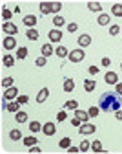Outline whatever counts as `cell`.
Segmentation results:
<instances>
[{"label": "cell", "instance_id": "cell-1", "mask_svg": "<svg viewBox=\"0 0 122 154\" xmlns=\"http://www.w3.org/2000/svg\"><path fill=\"white\" fill-rule=\"evenodd\" d=\"M98 106H100V110H104V112H109V110L117 112V110H120V106H122L120 95L117 92H106V94H102V95H100V99H98Z\"/></svg>", "mask_w": 122, "mask_h": 154}, {"label": "cell", "instance_id": "cell-39", "mask_svg": "<svg viewBox=\"0 0 122 154\" xmlns=\"http://www.w3.org/2000/svg\"><path fill=\"white\" fill-rule=\"evenodd\" d=\"M35 64H36V66H40V68L46 66V57H38V59L35 61Z\"/></svg>", "mask_w": 122, "mask_h": 154}, {"label": "cell", "instance_id": "cell-36", "mask_svg": "<svg viewBox=\"0 0 122 154\" xmlns=\"http://www.w3.org/2000/svg\"><path fill=\"white\" fill-rule=\"evenodd\" d=\"M64 106H66V108H69V110H77V108H78V103H77V101H68Z\"/></svg>", "mask_w": 122, "mask_h": 154}, {"label": "cell", "instance_id": "cell-47", "mask_svg": "<svg viewBox=\"0 0 122 154\" xmlns=\"http://www.w3.org/2000/svg\"><path fill=\"white\" fill-rule=\"evenodd\" d=\"M71 123H73V127H80V125H82V123H84V121H80V119H78V118H75V119H73V121H71Z\"/></svg>", "mask_w": 122, "mask_h": 154}, {"label": "cell", "instance_id": "cell-23", "mask_svg": "<svg viewBox=\"0 0 122 154\" xmlns=\"http://www.w3.org/2000/svg\"><path fill=\"white\" fill-rule=\"evenodd\" d=\"M111 13H113L115 17H122V4H113Z\"/></svg>", "mask_w": 122, "mask_h": 154}, {"label": "cell", "instance_id": "cell-2", "mask_svg": "<svg viewBox=\"0 0 122 154\" xmlns=\"http://www.w3.org/2000/svg\"><path fill=\"white\" fill-rule=\"evenodd\" d=\"M84 50L82 48H77V50H73V51H69V61L71 63H80V61H82L84 59Z\"/></svg>", "mask_w": 122, "mask_h": 154}, {"label": "cell", "instance_id": "cell-49", "mask_svg": "<svg viewBox=\"0 0 122 154\" xmlns=\"http://www.w3.org/2000/svg\"><path fill=\"white\" fill-rule=\"evenodd\" d=\"M117 94L122 95V83H117Z\"/></svg>", "mask_w": 122, "mask_h": 154}, {"label": "cell", "instance_id": "cell-25", "mask_svg": "<svg viewBox=\"0 0 122 154\" xmlns=\"http://www.w3.org/2000/svg\"><path fill=\"white\" fill-rule=\"evenodd\" d=\"M15 119H16L18 123H24V121H28V114H26V112H16Z\"/></svg>", "mask_w": 122, "mask_h": 154}, {"label": "cell", "instance_id": "cell-28", "mask_svg": "<svg viewBox=\"0 0 122 154\" xmlns=\"http://www.w3.org/2000/svg\"><path fill=\"white\" fill-rule=\"evenodd\" d=\"M88 8L91 11H100V9H102V4H100V2H88Z\"/></svg>", "mask_w": 122, "mask_h": 154}, {"label": "cell", "instance_id": "cell-17", "mask_svg": "<svg viewBox=\"0 0 122 154\" xmlns=\"http://www.w3.org/2000/svg\"><path fill=\"white\" fill-rule=\"evenodd\" d=\"M64 90H66V92H73V90H75V81L68 77V79L64 81Z\"/></svg>", "mask_w": 122, "mask_h": 154}, {"label": "cell", "instance_id": "cell-33", "mask_svg": "<svg viewBox=\"0 0 122 154\" xmlns=\"http://www.w3.org/2000/svg\"><path fill=\"white\" fill-rule=\"evenodd\" d=\"M91 149H93L95 152H102V143H100V141H93V143H91Z\"/></svg>", "mask_w": 122, "mask_h": 154}, {"label": "cell", "instance_id": "cell-40", "mask_svg": "<svg viewBox=\"0 0 122 154\" xmlns=\"http://www.w3.org/2000/svg\"><path fill=\"white\" fill-rule=\"evenodd\" d=\"M2 17L6 18V20H7V18H11V11H9L7 8H4V9H2ZM7 22H9V20H7Z\"/></svg>", "mask_w": 122, "mask_h": 154}, {"label": "cell", "instance_id": "cell-35", "mask_svg": "<svg viewBox=\"0 0 122 154\" xmlns=\"http://www.w3.org/2000/svg\"><path fill=\"white\" fill-rule=\"evenodd\" d=\"M98 112H100V108H97V106H91V108L88 110L89 118H97V116H98Z\"/></svg>", "mask_w": 122, "mask_h": 154}, {"label": "cell", "instance_id": "cell-43", "mask_svg": "<svg viewBox=\"0 0 122 154\" xmlns=\"http://www.w3.org/2000/svg\"><path fill=\"white\" fill-rule=\"evenodd\" d=\"M29 152H33V154H38V152H42V150H40V147H38V145H33V147L29 149Z\"/></svg>", "mask_w": 122, "mask_h": 154}, {"label": "cell", "instance_id": "cell-30", "mask_svg": "<svg viewBox=\"0 0 122 154\" xmlns=\"http://www.w3.org/2000/svg\"><path fill=\"white\" fill-rule=\"evenodd\" d=\"M58 145H60V149H66V150H68V149L71 147V140H69V138H64V140H60Z\"/></svg>", "mask_w": 122, "mask_h": 154}, {"label": "cell", "instance_id": "cell-8", "mask_svg": "<svg viewBox=\"0 0 122 154\" xmlns=\"http://www.w3.org/2000/svg\"><path fill=\"white\" fill-rule=\"evenodd\" d=\"M42 130H44V134H46V136H53V134L57 132V127H55V123L48 121V123L42 127Z\"/></svg>", "mask_w": 122, "mask_h": 154}, {"label": "cell", "instance_id": "cell-50", "mask_svg": "<svg viewBox=\"0 0 122 154\" xmlns=\"http://www.w3.org/2000/svg\"><path fill=\"white\" fill-rule=\"evenodd\" d=\"M115 118L122 121V110H117V112H115Z\"/></svg>", "mask_w": 122, "mask_h": 154}, {"label": "cell", "instance_id": "cell-5", "mask_svg": "<svg viewBox=\"0 0 122 154\" xmlns=\"http://www.w3.org/2000/svg\"><path fill=\"white\" fill-rule=\"evenodd\" d=\"M2 29H4V33H9V37H13V33H18V28L13 22H4Z\"/></svg>", "mask_w": 122, "mask_h": 154}, {"label": "cell", "instance_id": "cell-16", "mask_svg": "<svg viewBox=\"0 0 122 154\" xmlns=\"http://www.w3.org/2000/svg\"><path fill=\"white\" fill-rule=\"evenodd\" d=\"M95 86H97L95 79H86V81H84V88H86V92H93Z\"/></svg>", "mask_w": 122, "mask_h": 154}, {"label": "cell", "instance_id": "cell-6", "mask_svg": "<svg viewBox=\"0 0 122 154\" xmlns=\"http://www.w3.org/2000/svg\"><path fill=\"white\" fill-rule=\"evenodd\" d=\"M89 44H91V37H89V35L82 33V35L78 37V46H80V48H88Z\"/></svg>", "mask_w": 122, "mask_h": 154}, {"label": "cell", "instance_id": "cell-9", "mask_svg": "<svg viewBox=\"0 0 122 154\" xmlns=\"http://www.w3.org/2000/svg\"><path fill=\"white\" fill-rule=\"evenodd\" d=\"M48 97H49V88H42L36 95V103H44Z\"/></svg>", "mask_w": 122, "mask_h": 154}, {"label": "cell", "instance_id": "cell-27", "mask_svg": "<svg viewBox=\"0 0 122 154\" xmlns=\"http://www.w3.org/2000/svg\"><path fill=\"white\" fill-rule=\"evenodd\" d=\"M53 24H55L57 28H60V26H64V24H66V20H64V17H60V15H57V17L53 18Z\"/></svg>", "mask_w": 122, "mask_h": 154}, {"label": "cell", "instance_id": "cell-21", "mask_svg": "<svg viewBox=\"0 0 122 154\" xmlns=\"http://www.w3.org/2000/svg\"><path fill=\"white\" fill-rule=\"evenodd\" d=\"M2 63H4V66H7V68H11L13 64H15V57H11V55H6L4 59H2Z\"/></svg>", "mask_w": 122, "mask_h": 154}, {"label": "cell", "instance_id": "cell-48", "mask_svg": "<svg viewBox=\"0 0 122 154\" xmlns=\"http://www.w3.org/2000/svg\"><path fill=\"white\" fill-rule=\"evenodd\" d=\"M68 152H71V154H75V152H80V147H69V149H68Z\"/></svg>", "mask_w": 122, "mask_h": 154}, {"label": "cell", "instance_id": "cell-3", "mask_svg": "<svg viewBox=\"0 0 122 154\" xmlns=\"http://www.w3.org/2000/svg\"><path fill=\"white\" fill-rule=\"evenodd\" d=\"M95 125L93 123H82L80 125V134H82V136H89V134H95Z\"/></svg>", "mask_w": 122, "mask_h": 154}, {"label": "cell", "instance_id": "cell-46", "mask_svg": "<svg viewBox=\"0 0 122 154\" xmlns=\"http://www.w3.org/2000/svg\"><path fill=\"white\" fill-rule=\"evenodd\" d=\"M111 64V59H109V57H104V59H102V66H109Z\"/></svg>", "mask_w": 122, "mask_h": 154}, {"label": "cell", "instance_id": "cell-38", "mask_svg": "<svg viewBox=\"0 0 122 154\" xmlns=\"http://www.w3.org/2000/svg\"><path fill=\"white\" fill-rule=\"evenodd\" d=\"M120 33V28L117 26V24H113L111 28H109V35H118Z\"/></svg>", "mask_w": 122, "mask_h": 154}, {"label": "cell", "instance_id": "cell-24", "mask_svg": "<svg viewBox=\"0 0 122 154\" xmlns=\"http://www.w3.org/2000/svg\"><path fill=\"white\" fill-rule=\"evenodd\" d=\"M9 138H11L13 141H18L20 138H22V132H20V130H16V128H15V130H11V132H9Z\"/></svg>", "mask_w": 122, "mask_h": 154}, {"label": "cell", "instance_id": "cell-11", "mask_svg": "<svg viewBox=\"0 0 122 154\" xmlns=\"http://www.w3.org/2000/svg\"><path fill=\"white\" fill-rule=\"evenodd\" d=\"M4 48H6V50H13V48H16L15 37H6V38H4Z\"/></svg>", "mask_w": 122, "mask_h": 154}, {"label": "cell", "instance_id": "cell-32", "mask_svg": "<svg viewBox=\"0 0 122 154\" xmlns=\"http://www.w3.org/2000/svg\"><path fill=\"white\" fill-rule=\"evenodd\" d=\"M62 9V2H51V13H58Z\"/></svg>", "mask_w": 122, "mask_h": 154}, {"label": "cell", "instance_id": "cell-20", "mask_svg": "<svg viewBox=\"0 0 122 154\" xmlns=\"http://www.w3.org/2000/svg\"><path fill=\"white\" fill-rule=\"evenodd\" d=\"M55 53H57L58 57H66V55H69V51H68L66 46H58V48L55 50Z\"/></svg>", "mask_w": 122, "mask_h": 154}, {"label": "cell", "instance_id": "cell-44", "mask_svg": "<svg viewBox=\"0 0 122 154\" xmlns=\"http://www.w3.org/2000/svg\"><path fill=\"white\" fill-rule=\"evenodd\" d=\"M77 29H78V26H77L75 22H71V24L68 26V31H77Z\"/></svg>", "mask_w": 122, "mask_h": 154}, {"label": "cell", "instance_id": "cell-41", "mask_svg": "<svg viewBox=\"0 0 122 154\" xmlns=\"http://www.w3.org/2000/svg\"><path fill=\"white\" fill-rule=\"evenodd\" d=\"M57 119H58V121H66V112L60 110V112L57 114Z\"/></svg>", "mask_w": 122, "mask_h": 154}, {"label": "cell", "instance_id": "cell-15", "mask_svg": "<svg viewBox=\"0 0 122 154\" xmlns=\"http://www.w3.org/2000/svg\"><path fill=\"white\" fill-rule=\"evenodd\" d=\"M40 13L42 15L51 13V2H40Z\"/></svg>", "mask_w": 122, "mask_h": 154}, {"label": "cell", "instance_id": "cell-19", "mask_svg": "<svg viewBox=\"0 0 122 154\" xmlns=\"http://www.w3.org/2000/svg\"><path fill=\"white\" fill-rule=\"evenodd\" d=\"M98 24H100V26H108V24H109V15L102 13V15L98 17Z\"/></svg>", "mask_w": 122, "mask_h": 154}, {"label": "cell", "instance_id": "cell-12", "mask_svg": "<svg viewBox=\"0 0 122 154\" xmlns=\"http://www.w3.org/2000/svg\"><path fill=\"white\" fill-rule=\"evenodd\" d=\"M75 118H78L80 121H88V119H89V114L84 112V110H80V108H77V110H75Z\"/></svg>", "mask_w": 122, "mask_h": 154}, {"label": "cell", "instance_id": "cell-51", "mask_svg": "<svg viewBox=\"0 0 122 154\" xmlns=\"http://www.w3.org/2000/svg\"><path fill=\"white\" fill-rule=\"evenodd\" d=\"M120 70H122V63H120Z\"/></svg>", "mask_w": 122, "mask_h": 154}, {"label": "cell", "instance_id": "cell-26", "mask_svg": "<svg viewBox=\"0 0 122 154\" xmlns=\"http://www.w3.org/2000/svg\"><path fill=\"white\" fill-rule=\"evenodd\" d=\"M18 106H20V103L18 101H13V103H7V112H18Z\"/></svg>", "mask_w": 122, "mask_h": 154}, {"label": "cell", "instance_id": "cell-4", "mask_svg": "<svg viewBox=\"0 0 122 154\" xmlns=\"http://www.w3.org/2000/svg\"><path fill=\"white\" fill-rule=\"evenodd\" d=\"M48 35H49L51 42H60V41H62V31H60V29H51Z\"/></svg>", "mask_w": 122, "mask_h": 154}, {"label": "cell", "instance_id": "cell-34", "mask_svg": "<svg viewBox=\"0 0 122 154\" xmlns=\"http://www.w3.org/2000/svg\"><path fill=\"white\" fill-rule=\"evenodd\" d=\"M2 86H4V88L13 86V77H6V79H2Z\"/></svg>", "mask_w": 122, "mask_h": 154}, {"label": "cell", "instance_id": "cell-13", "mask_svg": "<svg viewBox=\"0 0 122 154\" xmlns=\"http://www.w3.org/2000/svg\"><path fill=\"white\" fill-rule=\"evenodd\" d=\"M26 37L29 38V41H38V31H36L35 28H29V29L26 31Z\"/></svg>", "mask_w": 122, "mask_h": 154}, {"label": "cell", "instance_id": "cell-45", "mask_svg": "<svg viewBox=\"0 0 122 154\" xmlns=\"http://www.w3.org/2000/svg\"><path fill=\"white\" fill-rule=\"evenodd\" d=\"M88 72H89L91 75H97V73H98V68H97V66H89V70H88Z\"/></svg>", "mask_w": 122, "mask_h": 154}, {"label": "cell", "instance_id": "cell-29", "mask_svg": "<svg viewBox=\"0 0 122 154\" xmlns=\"http://www.w3.org/2000/svg\"><path fill=\"white\" fill-rule=\"evenodd\" d=\"M29 130H31V132H35V134H36V132H38V130H42V125H40V123H38V121H33V123H29Z\"/></svg>", "mask_w": 122, "mask_h": 154}, {"label": "cell", "instance_id": "cell-42", "mask_svg": "<svg viewBox=\"0 0 122 154\" xmlns=\"http://www.w3.org/2000/svg\"><path fill=\"white\" fill-rule=\"evenodd\" d=\"M16 101H18L20 105H24V103H28V95H18V97H16Z\"/></svg>", "mask_w": 122, "mask_h": 154}, {"label": "cell", "instance_id": "cell-10", "mask_svg": "<svg viewBox=\"0 0 122 154\" xmlns=\"http://www.w3.org/2000/svg\"><path fill=\"white\" fill-rule=\"evenodd\" d=\"M104 79H106L108 85H117V83H118V77H117L115 72H108V73L104 75Z\"/></svg>", "mask_w": 122, "mask_h": 154}, {"label": "cell", "instance_id": "cell-31", "mask_svg": "<svg viewBox=\"0 0 122 154\" xmlns=\"http://www.w3.org/2000/svg\"><path fill=\"white\" fill-rule=\"evenodd\" d=\"M24 145H28V147H33V145H36V138H35V136L24 138Z\"/></svg>", "mask_w": 122, "mask_h": 154}, {"label": "cell", "instance_id": "cell-37", "mask_svg": "<svg viewBox=\"0 0 122 154\" xmlns=\"http://www.w3.org/2000/svg\"><path fill=\"white\" fill-rule=\"evenodd\" d=\"M89 147H91V143H89V141H86V140H84V141H82V143H80V152H86V150H88V149H89Z\"/></svg>", "mask_w": 122, "mask_h": 154}, {"label": "cell", "instance_id": "cell-22", "mask_svg": "<svg viewBox=\"0 0 122 154\" xmlns=\"http://www.w3.org/2000/svg\"><path fill=\"white\" fill-rule=\"evenodd\" d=\"M51 53H53L51 44H44L42 46V57H51Z\"/></svg>", "mask_w": 122, "mask_h": 154}, {"label": "cell", "instance_id": "cell-14", "mask_svg": "<svg viewBox=\"0 0 122 154\" xmlns=\"http://www.w3.org/2000/svg\"><path fill=\"white\" fill-rule=\"evenodd\" d=\"M24 24H26L28 28H33V26L36 24V17H35V15H28V17L24 18Z\"/></svg>", "mask_w": 122, "mask_h": 154}, {"label": "cell", "instance_id": "cell-18", "mask_svg": "<svg viewBox=\"0 0 122 154\" xmlns=\"http://www.w3.org/2000/svg\"><path fill=\"white\" fill-rule=\"evenodd\" d=\"M26 57H28V48L26 46L16 50V59H26Z\"/></svg>", "mask_w": 122, "mask_h": 154}, {"label": "cell", "instance_id": "cell-7", "mask_svg": "<svg viewBox=\"0 0 122 154\" xmlns=\"http://www.w3.org/2000/svg\"><path fill=\"white\" fill-rule=\"evenodd\" d=\"M15 97H18V90H16L15 86L6 88V92H4V99H15Z\"/></svg>", "mask_w": 122, "mask_h": 154}]
</instances>
